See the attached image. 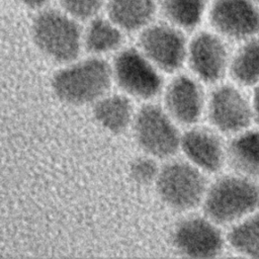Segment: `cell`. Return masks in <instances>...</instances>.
<instances>
[{
	"instance_id": "obj_22",
	"label": "cell",
	"mask_w": 259,
	"mask_h": 259,
	"mask_svg": "<svg viewBox=\"0 0 259 259\" xmlns=\"http://www.w3.org/2000/svg\"><path fill=\"white\" fill-rule=\"evenodd\" d=\"M159 169L151 158L140 157L135 159L130 166V175L139 184L146 185L156 180Z\"/></svg>"
},
{
	"instance_id": "obj_9",
	"label": "cell",
	"mask_w": 259,
	"mask_h": 259,
	"mask_svg": "<svg viewBox=\"0 0 259 259\" xmlns=\"http://www.w3.org/2000/svg\"><path fill=\"white\" fill-rule=\"evenodd\" d=\"M193 72L205 82H215L228 65V50L224 37L212 31H201L188 42L187 55Z\"/></svg>"
},
{
	"instance_id": "obj_18",
	"label": "cell",
	"mask_w": 259,
	"mask_h": 259,
	"mask_svg": "<svg viewBox=\"0 0 259 259\" xmlns=\"http://www.w3.org/2000/svg\"><path fill=\"white\" fill-rule=\"evenodd\" d=\"M230 156L237 168L259 178V133L250 132L235 139L230 146Z\"/></svg>"
},
{
	"instance_id": "obj_11",
	"label": "cell",
	"mask_w": 259,
	"mask_h": 259,
	"mask_svg": "<svg viewBox=\"0 0 259 259\" xmlns=\"http://www.w3.org/2000/svg\"><path fill=\"white\" fill-rule=\"evenodd\" d=\"M209 117L220 131L237 133L248 126L251 108L238 89L226 85L213 91L209 102Z\"/></svg>"
},
{
	"instance_id": "obj_10",
	"label": "cell",
	"mask_w": 259,
	"mask_h": 259,
	"mask_svg": "<svg viewBox=\"0 0 259 259\" xmlns=\"http://www.w3.org/2000/svg\"><path fill=\"white\" fill-rule=\"evenodd\" d=\"M173 243L180 253L195 258L217 256L223 248V238L218 228L200 218L181 222L174 231Z\"/></svg>"
},
{
	"instance_id": "obj_23",
	"label": "cell",
	"mask_w": 259,
	"mask_h": 259,
	"mask_svg": "<svg viewBox=\"0 0 259 259\" xmlns=\"http://www.w3.org/2000/svg\"><path fill=\"white\" fill-rule=\"evenodd\" d=\"M17 2L25 8L39 11L48 8L52 0H17Z\"/></svg>"
},
{
	"instance_id": "obj_7",
	"label": "cell",
	"mask_w": 259,
	"mask_h": 259,
	"mask_svg": "<svg viewBox=\"0 0 259 259\" xmlns=\"http://www.w3.org/2000/svg\"><path fill=\"white\" fill-rule=\"evenodd\" d=\"M179 27L165 22H152L139 34L140 51L159 70L174 72L186 59L188 42Z\"/></svg>"
},
{
	"instance_id": "obj_25",
	"label": "cell",
	"mask_w": 259,
	"mask_h": 259,
	"mask_svg": "<svg viewBox=\"0 0 259 259\" xmlns=\"http://www.w3.org/2000/svg\"><path fill=\"white\" fill-rule=\"evenodd\" d=\"M254 1H255L257 4H259V0H254Z\"/></svg>"
},
{
	"instance_id": "obj_8",
	"label": "cell",
	"mask_w": 259,
	"mask_h": 259,
	"mask_svg": "<svg viewBox=\"0 0 259 259\" xmlns=\"http://www.w3.org/2000/svg\"><path fill=\"white\" fill-rule=\"evenodd\" d=\"M206 17L224 38L248 40L259 33V4L254 0H212Z\"/></svg>"
},
{
	"instance_id": "obj_13",
	"label": "cell",
	"mask_w": 259,
	"mask_h": 259,
	"mask_svg": "<svg viewBox=\"0 0 259 259\" xmlns=\"http://www.w3.org/2000/svg\"><path fill=\"white\" fill-rule=\"evenodd\" d=\"M180 147L188 160L198 169L218 171L224 162V148L220 139L206 128H192L180 139Z\"/></svg>"
},
{
	"instance_id": "obj_3",
	"label": "cell",
	"mask_w": 259,
	"mask_h": 259,
	"mask_svg": "<svg viewBox=\"0 0 259 259\" xmlns=\"http://www.w3.org/2000/svg\"><path fill=\"white\" fill-rule=\"evenodd\" d=\"M259 205V188L250 180L228 176L218 180L204 195L207 217L219 224L238 221Z\"/></svg>"
},
{
	"instance_id": "obj_4",
	"label": "cell",
	"mask_w": 259,
	"mask_h": 259,
	"mask_svg": "<svg viewBox=\"0 0 259 259\" xmlns=\"http://www.w3.org/2000/svg\"><path fill=\"white\" fill-rule=\"evenodd\" d=\"M139 147L149 156L164 159L173 156L180 147L181 137L172 117L155 104H146L135 113L132 123Z\"/></svg>"
},
{
	"instance_id": "obj_16",
	"label": "cell",
	"mask_w": 259,
	"mask_h": 259,
	"mask_svg": "<svg viewBox=\"0 0 259 259\" xmlns=\"http://www.w3.org/2000/svg\"><path fill=\"white\" fill-rule=\"evenodd\" d=\"M122 42L123 31L107 16L91 19L83 30V48L92 56L118 51Z\"/></svg>"
},
{
	"instance_id": "obj_2",
	"label": "cell",
	"mask_w": 259,
	"mask_h": 259,
	"mask_svg": "<svg viewBox=\"0 0 259 259\" xmlns=\"http://www.w3.org/2000/svg\"><path fill=\"white\" fill-rule=\"evenodd\" d=\"M30 35L35 48L55 63L73 62L83 49L79 21L61 9L48 7L37 11L30 24Z\"/></svg>"
},
{
	"instance_id": "obj_21",
	"label": "cell",
	"mask_w": 259,
	"mask_h": 259,
	"mask_svg": "<svg viewBox=\"0 0 259 259\" xmlns=\"http://www.w3.org/2000/svg\"><path fill=\"white\" fill-rule=\"evenodd\" d=\"M106 0H59L60 9L77 21H90L99 16Z\"/></svg>"
},
{
	"instance_id": "obj_12",
	"label": "cell",
	"mask_w": 259,
	"mask_h": 259,
	"mask_svg": "<svg viewBox=\"0 0 259 259\" xmlns=\"http://www.w3.org/2000/svg\"><path fill=\"white\" fill-rule=\"evenodd\" d=\"M165 107L168 114L183 124L195 122L202 110V93L189 77H176L165 91Z\"/></svg>"
},
{
	"instance_id": "obj_14",
	"label": "cell",
	"mask_w": 259,
	"mask_h": 259,
	"mask_svg": "<svg viewBox=\"0 0 259 259\" xmlns=\"http://www.w3.org/2000/svg\"><path fill=\"white\" fill-rule=\"evenodd\" d=\"M107 17L123 32L141 31L154 22L158 0H106Z\"/></svg>"
},
{
	"instance_id": "obj_6",
	"label": "cell",
	"mask_w": 259,
	"mask_h": 259,
	"mask_svg": "<svg viewBox=\"0 0 259 259\" xmlns=\"http://www.w3.org/2000/svg\"><path fill=\"white\" fill-rule=\"evenodd\" d=\"M155 182L160 199L176 210L196 206L205 194V180L198 168L183 162L165 165Z\"/></svg>"
},
{
	"instance_id": "obj_17",
	"label": "cell",
	"mask_w": 259,
	"mask_h": 259,
	"mask_svg": "<svg viewBox=\"0 0 259 259\" xmlns=\"http://www.w3.org/2000/svg\"><path fill=\"white\" fill-rule=\"evenodd\" d=\"M208 5V0H158L165 20L182 30L196 27L206 16Z\"/></svg>"
},
{
	"instance_id": "obj_1",
	"label": "cell",
	"mask_w": 259,
	"mask_h": 259,
	"mask_svg": "<svg viewBox=\"0 0 259 259\" xmlns=\"http://www.w3.org/2000/svg\"><path fill=\"white\" fill-rule=\"evenodd\" d=\"M113 82L111 65L98 56L75 60L58 70L52 78L56 97L73 106L95 103L108 93Z\"/></svg>"
},
{
	"instance_id": "obj_20",
	"label": "cell",
	"mask_w": 259,
	"mask_h": 259,
	"mask_svg": "<svg viewBox=\"0 0 259 259\" xmlns=\"http://www.w3.org/2000/svg\"><path fill=\"white\" fill-rule=\"evenodd\" d=\"M229 242L238 253L259 258V213L234 227L229 234Z\"/></svg>"
},
{
	"instance_id": "obj_5",
	"label": "cell",
	"mask_w": 259,
	"mask_h": 259,
	"mask_svg": "<svg viewBox=\"0 0 259 259\" xmlns=\"http://www.w3.org/2000/svg\"><path fill=\"white\" fill-rule=\"evenodd\" d=\"M112 79L126 94L138 99H151L162 88L159 69L136 48H125L116 54L111 65Z\"/></svg>"
},
{
	"instance_id": "obj_15",
	"label": "cell",
	"mask_w": 259,
	"mask_h": 259,
	"mask_svg": "<svg viewBox=\"0 0 259 259\" xmlns=\"http://www.w3.org/2000/svg\"><path fill=\"white\" fill-rule=\"evenodd\" d=\"M93 117L105 131L121 134L134 120V109L130 98L120 94H105L92 104Z\"/></svg>"
},
{
	"instance_id": "obj_19",
	"label": "cell",
	"mask_w": 259,
	"mask_h": 259,
	"mask_svg": "<svg viewBox=\"0 0 259 259\" xmlns=\"http://www.w3.org/2000/svg\"><path fill=\"white\" fill-rule=\"evenodd\" d=\"M234 79L243 85H253L259 81V39L246 40L236 53L231 63Z\"/></svg>"
},
{
	"instance_id": "obj_24",
	"label": "cell",
	"mask_w": 259,
	"mask_h": 259,
	"mask_svg": "<svg viewBox=\"0 0 259 259\" xmlns=\"http://www.w3.org/2000/svg\"><path fill=\"white\" fill-rule=\"evenodd\" d=\"M253 105H254V111L256 114V117L259 121V87L256 89L254 93V99H253Z\"/></svg>"
}]
</instances>
